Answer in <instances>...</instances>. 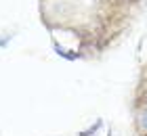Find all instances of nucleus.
<instances>
[{"mask_svg": "<svg viewBox=\"0 0 147 136\" xmlns=\"http://www.w3.org/2000/svg\"><path fill=\"white\" fill-rule=\"evenodd\" d=\"M137 126H139V130H141V132L147 134V107L143 109L141 113H139V117H137Z\"/></svg>", "mask_w": 147, "mask_h": 136, "instance_id": "1", "label": "nucleus"}]
</instances>
